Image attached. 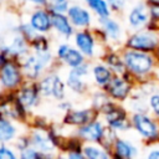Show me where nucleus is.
<instances>
[{
	"instance_id": "obj_16",
	"label": "nucleus",
	"mask_w": 159,
	"mask_h": 159,
	"mask_svg": "<svg viewBox=\"0 0 159 159\" xmlns=\"http://www.w3.org/2000/svg\"><path fill=\"white\" fill-rule=\"evenodd\" d=\"M57 56L66 65H68L73 68L84 63V55L80 50L73 48L67 43H61L57 47Z\"/></svg>"
},
{
	"instance_id": "obj_43",
	"label": "nucleus",
	"mask_w": 159,
	"mask_h": 159,
	"mask_svg": "<svg viewBox=\"0 0 159 159\" xmlns=\"http://www.w3.org/2000/svg\"><path fill=\"white\" fill-rule=\"evenodd\" d=\"M127 1H128V2H132V1H134V0H127Z\"/></svg>"
},
{
	"instance_id": "obj_32",
	"label": "nucleus",
	"mask_w": 159,
	"mask_h": 159,
	"mask_svg": "<svg viewBox=\"0 0 159 159\" xmlns=\"http://www.w3.org/2000/svg\"><path fill=\"white\" fill-rule=\"evenodd\" d=\"M46 7L48 9V11L51 14H67L70 2H68V0L58 1V2H48V5Z\"/></svg>"
},
{
	"instance_id": "obj_13",
	"label": "nucleus",
	"mask_w": 159,
	"mask_h": 159,
	"mask_svg": "<svg viewBox=\"0 0 159 159\" xmlns=\"http://www.w3.org/2000/svg\"><path fill=\"white\" fill-rule=\"evenodd\" d=\"M29 22L37 34H47L52 29V14L47 7H36L30 14Z\"/></svg>"
},
{
	"instance_id": "obj_34",
	"label": "nucleus",
	"mask_w": 159,
	"mask_h": 159,
	"mask_svg": "<svg viewBox=\"0 0 159 159\" xmlns=\"http://www.w3.org/2000/svg\"><path fill=\"white\" fill-rule=\"evenodd\" d=\"M42 154L39 150L31 149V148H26L24 150H21V155L20 159H41Z\"/></svg>"
},
{
	"instance_id": "obj_14",
	"label": "nucleus",
	"mask_w": 159,
	"mask_h": 159,
	"mask_svg": "<svg viewBox=\"0 0 159 159\" xmlns=\"http://www.w3.org/2000/svg\"><path fill=\"white\" fill-rule=\"evenodd\" d=\"M0 82L6 88H14L21 82V71L14 61L6 60L0 67Z\"/></svg>"
},
{
	"instance_id": "obj_20",
	"label": "nucleus",
	"mask_w": 159,
	"mask_h": 159,
	"mask_svg": "<svg viewBox=\"0 0 159 159\" xmlns=\"http://www.w3.org/2000/svg\"><path fill=\"white\" fill-rule=\"evenodd\" d=\"M52 29L66 39L75 35V27L66 14H52Z\"/></svg>"
},
{
	"instance_id": "obj_33",
	"label": "nucleus",
	"mask_w": 159,
	"mask_h": 159,
	"mask_svg": "<svg viewBox=\"0 0 159 159\" xmlns=\"http://www.w3.org/2000/svg\"><path fill=\"white\" fill-rule=\"evenodd\" d=\"M52 96H55L56 98L61 99L65 96V86L62 83V81L56 76L55 78V83H53V91H52Z\"/></svg>"
},
{
	"instance_id": "obj_7",
	"label": "nucleus",
	"mask_w": 159,
	"mask_h": 159,
	"mask_svg": "<svg viewBox=\"0 0 159 159\" xmlns=\"http://www.w3.org/2000/svg\"><path fill=\"white\" fill-rule=\"evenodd\" d=\"M128 32L150 26V6L145 0H134L124 12Z\"/></svg>"
},
{
	"instance_id": "obj_4",
	"label": "nucleus",
	"mask_w": 159,
	"mask_h": 159,
	"mask_svg": "<svg viewBox=\"0 0 159 159\" xmlns=\"http://www.w3.org/2000/svg\"><path fill=\"white\" fill-rule=\"evenodd\" d=\"M123 47L157 55L159 52V30L148 26L142 30L130 31L125 37Z\"/></svg>"
},
{
	"instance_id": "obj_39",
	"label": "nucleus",
	"mask_w": 159,
	"mask_h": 159,
	"mask_svg": "<svg viewBox=\"0 0 159 159\" xmlns=\"http://www.w3.org/2000/svg\"><path fill=\"white\" fill-rule=\"evenodd\" d=\"M68 159H87V158L82 152H73V153H70Z\"/></svg>"
},
{
	"instance_id": "obj_46",
	"label": "nucleus",
	"mask_w": 159,
	"mask_h": 159,
	"mask_svg": "<svg viewBox=\"0 0 159 159\" xmlns=\"http://www.w3.org/2000/svg\"><path fill=\"white\" fill-rule=\"evenodd\" d=\"M60 159H62V158H60Z\"/></svg>"
},
{
	"instance_id": "obj_8",
	"label": "nucleus",
	"mask_w": 159,
	"mask_h": 159,
	"mask_svg": "<svg viewBox=\"0 0 159 159\" xmlns=\"http://www.w3.org/2000/svg\"><path fill=\"white\" fill-rule=\"evenodd\" d=\"M107 128L108 127L106 125L104 120L97 118L84 125H81L77 130V134L80 139L84 142H89L91 144H101L107 132Z\"/></svg>"
},
{
	"instance_id": "obj_18",
	"label": "nucleus",
	"mask_w": 159,
	"mask_h": 159,
	"mask_svg": "<svg viewBox=\"0 0 159 159\" xmlns=\"http://www.w3.org/2000/svg\"><path fill=\"white\" fill-rule=\"evenodd\" d=\"M29 43L30 42L24 36H21L20 34H16L12 37V41L6 46L0 47V50L2 51L5 57H7V56H24L25 53H27Z\"/></svg>"
},
{
	"instance_id": "obj_35",
	"label": "nucleus",
	"mask_w": 159,
	"mask_h": 159,
	"mask_svg": "<svg viewBox=\"0 0 159 159\" xmlns=\"http://www.w3.org/2000/svg\"><path fill=\"white\" fill-rule=\"evenodd\" d=\"M143 159H159V144L147 147Z\"/></svg>"
},
{
	"instance_id": "obj_41",
	"label": "nucleus",
	"mask_w": 159,
	"mask_h": 159,
	"mask_svg": "<svg viewBox=\"0 0 159 159\" xmlns=\"http://www.w3.org/2000/svg\"><path fill=\"white\" fill-rule=\"evenodd\" d=\"M6 60H7V58L5 57V55L2 53V51L0 50V67H1V66L5 63V61H6Z\"/></svg>"
},
{
	"instance_id": "obj_21",
	"label": "nucleus",
	"mask_w": 159,
	"mask_h": 159,
	"mask_svg": "<svg viewBox=\"0 0 159 159\" xmlns=\"http://www.w3.org/2000/svg\"><path fill=\"white\" fill-rule=\"evenodd\" d=\"M92 76H93L94 83L99 88L104 89L107 87V84L111 82V80L113 78L114 73L103 62H98L92 67Z\"/></svg>"
},
{
	"instance_id": "obj_5",
	"label": "nucleus",
	"mask_w": 159,
	"mask_h": 159,
	"mask_svg": "<svg viewBox=\"0 0 159 159\" xmlns=\"http://www.w3.org/2000/svg\"><path fill=\"white\" fill-rule=\"evenodd\" d=\"M99 114L103 117L106 125L109 129L114 130L117 134H122L132 130L130 112L123 104L112 101L101 111Z\"/></svg>"
},
{
	"instance_id": "obj_28",
	"label": "nucleus",
	"mask_w": 159,
	"mask_h": 159,
	"mask_svg": "<svg viewBox=\"0 0 159 159\" xmlns=\"http://www.w3.org/2000/svg\"><path fill=\"white\" fill-rule=\"evenodd\" d=\"M48 40H47V37L46 36H43V35H40V34H37L34 39H32V41L30 42V46L35 50V52H37V53H42V52H47L48 51Z\"/></svg>"
},
{
	"instance_id": "obj_19",
	"label": "nucleus",
	"mask_w": 159,
	"mask_h": 159,
	"mask_svg": "<svg viewBox=\"0 0 159 159\" xmlns=\"http://www.w3.org/2000/svg\"><path fill=\"white\" fill-rule=\"evenodd\" d=\"M88 72H89V70H88V65L86 62L78 67H75L68 75V81H67L68 86L75 92H82L86 88V83L83 81V77L87 76Z\"/></svg>"
},
{
	"instance_id": "obj_27",
	"label": "nucleus",
	"mask_w": 159,
	"mask_h": 159,
	"mask_svg": "<svg viewBox=\"0 0 159 159\" xmlns=\"http://www.w3.org/2000/svg\"><path fill=\"white\" fill-rule=\"evenodd\" d=\"M147 103H148V112L153 117L159 119V89L154 91L148 96Z\"/></svg>"
},
{
	"instance_id": "obj_42",
	"label": "nucleus",
	"mask_w": 159,
	"mask_h": 159,
	"mask_svg": "<svg viewBox=\"0 0 159 159\" xmlns=\"http://www.w3.org/2000/svg\"><path fill=\"white\" fill-rule=\"evenodd\" d=\"M58 1H65V0H48V2H58Z\"/></svg>"
},
{
	"instance_id": "obj_45",
	"label": "nucleus",
	"mask_w": 159,
	"mask_h": 159,
	"mask_svg": "<svg viewBox=\"0 0 159 159\" xmlns=\"http://www.w3.org/2000/svg\"><path fill=\"white\" fill-rule=\"evenodd\" d=\"M158 83H159V77H158Z\"/></svg>"
},
{
	"instance_id": "obj_12",
	"label": "nucleus",
	"mask_w": 159,
	"mask_h": 159,
	"mask_svg": "<svg viewBox=\"0 0 159 159\" xmlns=\"http://www.w3.org/2000/svg\"><path fill=\"white\" fill-rule=\"evenodd\" d=\"M51 61V52H42V53H35V55H30L24 65H22V68H24V72L26 73L27 77L30 78H37L39 75L41 73L42 68Z\"/></svg>"
},
{
	"instance_id": "obj_26",
	"label": "nucleus",
	"mask_w": 159,
	"mask_h": 159,
	"mask_svg": "<svg viewBox=\"0 0 159 159\" xmlns=\"http://www.w3.org/2000/svg\"><path fill=\"white\" fill-rule=\"evenodd\" d=\"M15 127L10 123V120L5 118H0V140L7 142L15 135Z\"/></svg>"
},
{
	"instance_id": "obj_17",
	"label": "nucleus",
	"mask_w": 159,
	"mask_h": 159,
	"mask_svg": "<svg viewBox=\"0 0 159 159\" xmlns=\"http://www.w3.org/2000/svg\"><path fill=\"white\" fill-rule=\"evenodd\" d=\"M99 116L98 111L94 108H87V109H78V111H71L67 113L65 122L68 124H75V125H84L94 119H97Z\"/></svg>"
},
{
	"instance_id": "obj_9",
	"label": "nucleus",
	"mask_w": 159,
	"mask_h": 159,
	"mask_svg": "<svg viewBox=\"0 0 159 159\" xmlns=\"http://www.w3.org/2000/svg\"><path fill=\"white\" fill-rule=\"evenodd\" d=\"M99 40L94 32V30L84 29L75 32V45L76 48L80 50L84 57H93L97 51V45Z\"/></svg>"
},
{
	"instance_id": "obj_6",
	"label": "nucleus",
	"mask_w": 159,
	"mask_h": 159,
	"mask_svg": "<svg viewBox=\"0 0 159 159\" xmlns=\"http://www.w3.org/2000/svg\"><path fill=\"white\" fill-rule=\"evenodd\" d=\"M135 88H137L135 81L128 73H124V75H114L111 82L104 88V91L113 102L124 104L130 99Z\"/></svg>"
},
{
	"instance_id": "obj_47",
	"label": "nucleus",
	"mask_w": 159,
	"mask_h": 159,
	"mask_svg": "<svg viewBox=\"0 0 159 159\" xmlns=\"http://www.w3.org/2000/svg\"><path fill=\"white\" fill-rule=\"evenodd\" d=\"M41 159H42V158H41Z\"/></svg>"
},
{
	"instance_id": "obj_15",
	"label": "nucleus",
	"mask_w": 159,
	"mask_h": 159,
	"mask_svg": "<svg viewBox=\"0 0 159 159\" xmlns=\"http://www.w3.org/2000/svg\"><path fill=\"white\" fill-rule=\"evenodd\" d=\"M122 48H112L107 47L102 56V62L114 73V75H124L125 65L122 56Z\"/></svg>"
},
{
	"instance_id": "obj_22",
	"label": "nucleus",
	"mask_w": 159,
	"mask_h": 159,
	"mask_svg": "<svg viewBox=\"0 0 159 159\" xmlns=\"http://www.w3.org/2000/svg\"><path fill=\"white\" fill-rule=\"evenodd\" d=\"M82 153L87 159H113L109 148L102 144H88L84 145Z\"/></svg>"
},
{
	"instance_id": "obj_1",
	"label": "nucleus",
	"mask_w": 159,
	"mask_h": 159,
	"mask_svg": "<svg viewBox=\"0 0 159 159\" xmlns=\"http://www.w3.org/2000/svg\"><path fill=\"white\" fill-rule=\"evenodd\" d=\"M120 51L125 65V73H128L137 84H142L158 78L159 60L157 55L124 47H122Z\"/></svg>"
},
{
	"instance_id": "obj_10",
	"label": "nucleus",
	"mask_w": 159,
	"mask_h": 159,
	"mask_svg": "<svg viewBox=\"0 0 159 159\" xmlns=\"http://www.w3.org/2000/svg\"><path fill=\"white\" fill-rule=\"evenodd\" d=\"M73 25V27L84 30V29H91L93 24V14L87 6L80 5V4H72L68 7V11L66 14Z\"/></svg>"
},
{
	"instance_id": "obj_24",
	"label": "nucleus",
	"mask_w": 159,
	"mask_h": 159,
	"mask_svg": "<svg viewBox=\"0 0 159 159\" xmlns=\"http://www.w3.org/2000/svg\"><path fill=\"white\" fill-rule=\"evenodd\" d=\"M32 144L40 153H50L53 150V140L50 135H46L45 133L36 130L32 134Z\"/></svg>"
},
{
	"instance_id": "obj_31",
	"label": "nucleus",
	"mask_w": 159,
	"mask_h": 159,
	"mask_svg": "<svg viewBox=\"0 0 159 159\" xmlns=\"http://www.w3.org/2000/svg\"><path fill=\"white\" fill-rule=\"evenodd\" d=\"M55 78H56V76H50V77L43 78V80L40 82V84H39V92L42 93L43 96H50V94H52Z\"/></svg>"
},
{
	"instance_id": "obj_3",
	"label": "nucleus",
	"mask_w": 159,
	"mask_h": 159,
	"mask_svg": "<svg viewBox=\"0 0 159 159\" xmlns=\"http://www.w3.org/2000/svg\"><path fill=\"white\" fill-rule=\"evenodd\" d=\"M132 130L138 135L145 147L159 144V119L149 112L130 113Z\"/></svg>"
},
{
	"instance_id": "obj_40",
	"label": "nucleus",
	"mask_w": 159,
	"mask_h": 159,
	"mask_svg": "<svg viewBox=\"0 0 159 159\" xmlns=\"http://www.w3.org/2000/svg\"><path fill=\"white\" fill-rule=\"evenodd\" d=\"M149 6H159V0H145Z\"/></svg>"
},
{
	"instance_id": "obj_23",
	"label": "nucleus",
	"mask_w": 159,
	"mask_h": 159,
	"mask_svg": "<svg viewBox=\"0 0 159 159\" xmlns=\"http://www.w3.org/2000/svg\"><path fill=\"white\" fill-rule=\"evenodd\" d=\"M84 4L91 10V12L97 17V20L107 19L113 15L107 0H84Z\"/></svg>"
},
{
	"instance_id": "obj_36",
	"label": "nucleus",
	"mask_w": 159,
	"mask_h": 159,
	"mask_svg": "<svg viewBox=\"0 0 159 159\" xmlns=\"http://www.w3.org/2000/svg\"><path fill=\"white\" fill-rule=\"evenodd\" d=\"M150 26L159 30V6H150Z\"/></svg>"
},
{
	"instance_id": "obj_11",
	"label": "nucleus",
	"mask_w": 159,
	"mask_h": 159,
	"mask_svg": "<svg viewBox=\"0 0 159 159\" xmlns=\"http://www.w3.org/2000/svg\"><path fill=\"white\" fill-rule=\"evenodd\" d=\"M113 159H137L139 155L138 145L128 138L118 137L111 148Z\"/></svg>"
},
{
	"instance_id": "obj_30",
	"label": "nucleus",
	"mask_w": 159,
	"mask_h": 159,
	"mask_svg": "<svg viewBox=\"0 0 159 159\" xmlns=\"http://www.w3.org/2000/svg\"><path fill=\"white\" fill-rule=\"evenodd\" d=\"M17 34H20L21 36H24L29 42H31L32 39L37 35V32L34 30V27L30 25V22H21L17 26Z\"/></svg>"
},
{
	"instance_id": "obj_37",
	"label": "nucleus",
	"mask_w": 159,
	"mask_h": 159,
	"mask_svg": "<svg viewBox=\"0 0 159 159\" xmlns=\"http://www.w3.org/2000/svg\"><path fill=\"white\" fill-rule=\"evenodd\" d=\"M0 159H16V155L11 149L6 147H0Z\"/></svg>"
},
{
	"instance_id": "obj_25",
	"label": "nucleus",
	"mask_w": 159,
	"mask_h": 159,
	"mask_svg": "<svg viewBox=\"0 0 159 159\" xmlns=\"http://www.w3.org/2000/svg\"><path fill=\"white\" fill-rule=\"evenodd\" d=\"M37 94L39 89H36L35 87H26L21 89L17 99L24 107H32L37 102Z\"/></svg>"
},
{
	"instance_id": "obj_38",
	"label": "nucleus",
	"mask_w": 159,
	"mask_h": 159,
	"mask_svg": "<svg viewBox=\"0 0 159 159\" xmlns=\"http://www.w3.org/2000/svg\"><path fill=\"white\" fill-rule=\"evenodd\" d=\"M26 2L34 4L37 7H46L48 5V0H25Z\"/></svg>"
},
{
	"instance_id": "obj_29",
	"label": "nucleus",
	"mask_w": 159,
	"mask_h": 159,
	"mask_svg": "<svg viewBox=\"0 0 159 159\" xmlns=\"http://www.w3.org/2000/svg\"><path fill=\"white\" fill-rule=\"evenodd\" d=\"M109 9L113 15H122L128 9V1L127 0H107Z\"/></svg>"
},
{
	"instance_id": "obj_44",
	"label": "nucleus",
	"mask_w": 159,
	"mask_h": 159,
	"mask_svg": "<svg viewBox=\"0 0 159 159\" xmlns=\"http://www.w3.org/2000/svg\"><path fill=\"white\" fill-rule=\"evenodd\" d=\"M157 57H158V60H159V52H158V53H157Z\"/></svg>"
},
{
	"instance_id": "obj_2",
	"label": "nucleus",
	"mask_w": 159,
	"mask_h": 159,
	"mask_svg": "<svg viewBox=\"0 0 159 159\" xmlns=\"http://www.w3.org/2000/svg\"><path fill=\"white\" fill-rule=\"evenodd\" d=\"M97 21H98V26L93 30L99 42L107 47L117 48V46H119L122 48L128 32L125 31L124 26L118 20V17L112 15L107 19H102Z\"/></svg>"
}]
</instances>
